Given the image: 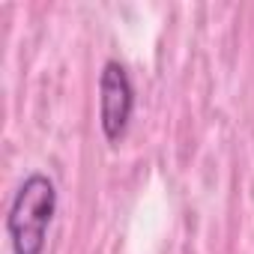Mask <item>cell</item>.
<instances>
[{
    "mask_svg": "<svg viewBox=\"0 0 254 254\" xmlns=\"http://www.w3.org/2000/svg\"><path fill=\"white\" fill-rule=\"evenodd\" d=\"M57 212V186L45 174H30L12 194L6 233L12 254H42L48 227Z\"/></svg>",
    "mask_w": 254,
    "mask_h": 254,
    "instance_id": "6da1fadb",
    "label": "cell"
},
{
    "mask_svg": "<svg viewBox=\"0 0 254 254\" xmlns=\"http://www.w3.org/2000/svg\"><path fill=\"white\" fill-rule=\"evenodd\" d=\"M135 111V87L120 60H108L99 75V123L108 141H120Z\"/></svg>",
    "mask_w": 254,
    "mask_h": 254,
    "instance_id": "7a4b0ae2",
    "label": "cell"
}]
</instances>
